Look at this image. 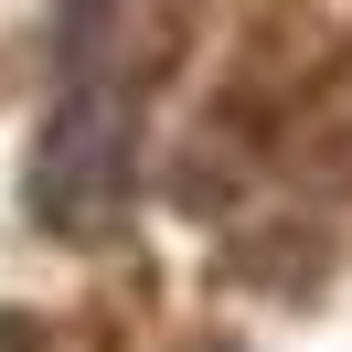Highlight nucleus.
<instances>
[{
  "instance_id": "obj_1",
  "label": "nucleus",
  "mask_w": 352,
  "mask_h": 352,
  "mask_svg": "<svg viewBox=\"0 0 352 352\" xmlns=\"http://www.w3.org/2000/svg\"><path fill=\"white\" fill-rule=\"evenodd\" d=\"M32 203L65 235H86V224H107L129 203V86H107L96 43H75L65 96H54L43 139H32Z\"/></svg>"
}]
</instances>
